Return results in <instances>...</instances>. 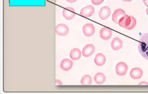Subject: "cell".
Segmentation results:
<instances>
[{
    "mask_svg": "<svg viewBox=\"0 0 148 94\" xmlns=\"http://www.w3.org/2000/svg\"><path fill=\"white\" fill-rule=\"evenodd\" d=\"M92 82L91 77L88 75H85L82 78L81 80V84L83 85H90Z\"/></svg>",
    "mask_w": 148,
    "mask_h": 94,
    "instance_id": "18",
    "label": "cell"
},
{
    "mask_svg": "<svg viewBox=\"0 0 148 94\" xmlns=\"http://www.w3.org/2000/svg\"><path fill=\"white\" fill-rule=\"evenodd\" d=\"M111 46L114 50H118L123 47V43L120 38L115 37L112 41Z\"/></svg>",
    "mask_w": 148,
    "mask_h": 94,
    "instance_id": "11",
    "label": "cell"
},
{
    "mask_svg": "<svg viewBox=\"0 0 148 94\" xmlns=\"http://www.w3.org/2000/svg\"><path fill=\"white\" fill-rule=\"evenodd\" d=\"M75 10L71 7H67L63 11V16L67 20H71L75 17Z\"/></svg>",
    "mask_w": 148,
    "mask_h": 94,
    "instance_id": "6",
    "label": "cell"
},
{
    "mask_svg": "<svg viewBox=\"0 0 148 94\" xmlns=\"http://www.w3.org/2000/svg\"><path fill=\"white\" fill-rule=\"evenodd\" d=\"M106 58L102 53H98L94 59L95 63L98 66H102L105 63Z\"/></svg>",
    "mask_w": 148,
    "mask_h": 94,
    "instance_id": "15",
    "label": "cell"
},
{
    "mask_svg": "<svg viewBox=\"0 0 148 94\" xmlns=\"http://www.w3.org/2000/svg\"><path fill=\"white\" fill-rule=\"evenodd\" d=\"M128 70V66L123 62H119L116 65V71L119 76L125 75Z\"/></svg>",
    "mask_w": 148,
    "mask_h": 94,
    "instance_id": "5",
    "label": "cell"
},
{
    "mask_svg": "<svg viewBox=\"0 0 148 94\" xmlns=\"http://www.w3.org/2000/svg\"><path fill=\"white\" fill-rule=\"evenodd\" d=\"M94 79L95 82L98 84H102L105 82L106 77L103 73L99 72L95 75Z\"/></svg>",
    "mask_w": 148,
    "mask_h": 94,
    "instance_id": "17",
    "label": "cell"
},
{
    "mask_svg": "<svg viewBox=\"0 0 148 94\" xmlns=\"http://www.w3.org/2000/svg\"><path fill=\"white\" fill-rule=\"evenodd\" d=\"M56 84H58V85H62V84H63L62 82H61L60 80H58V79H56Z\"/></svg>",
    "mask_w": 148,
    "mask_h": 94,
    "instance_id": "20",
    "label": "cell"
},
{
    "mask_svg": "<svg viewBox=\"0 0 148 94\" xmlns=\"http://www.w3.org/2000/svg\"><path fill=\"white\" fill-rule=\"evenodd\" d=\"M125 15V12L123 10L121 9H117L112 14V21L116 24H119V20Z\"/></svg>",
    "mask_w": 148,
    "mask_h": 94,
    "instance_id": "8",
    "label": "cell"
},
{
    "mask_svg": "<svg viewBox=\"0 0 148 94\" xmlns=\"http://www.w3.org/2000/svg\"><path fill=\"white\" fill-rule=\"evenodd\" d=\"M143 1L145 5L148 7V0H143Z\"/></svg>",
    "mask_w": 148,
    "mask_h": 94,
    "instance_id": "23",
    "label": "cell"
},
{
    "mask_svg": "<svg viewBox=\"0 0 148 94\" xmlns=\"http://www.w3.org/2000/svg\"><path fill=\"white\" fill-rule=\"evenodd\" d=\"M143 72L141 69L139 68H133L131 71L130 75V76L134 79H139L143 76Z\"/></svg>",
    "mask_w": 148,
    "mask_h": 94,
    "instance_id": "14",
    "label": "cell"
},
{
    "mask_svg": "<svg viewBox=\"0 0 148 94\" xmlns=\"http://www.w3.org/2000/svg\"><path fill=\"white\" fill-rule=\"evenodd\" d=\"M73 65V63L71 60L68 59H65L61 61L60 67L64 70L68 71L72 68Z\"/></svg>",
    "mask_w": 148,
    "mask_h": 94,
    "instance_id": "13",
    "label": "cell"
},
{
    "mask_svg": "<svg viewBox=\"0 0 148 94\" xmlns=\"http://www.w3.org/2000/svg\"><path fill=\"white\" fill-rule=\"evenodd\" d=\"M104 0H91V2L93 5H99L103 2Z\"/></svg>",
    "mask_w": 148,
    "mask_h": 94,
    "instance_id": "19",
    "label": "cell"
},
{
    "mask_svg": "<svg viewBox=\"0 0 148 94\" xmlns=\"http://www.w3.org/2000/svg\"><path fill=\"white\" fill-rule=\"evenodd\" d=\"M139 85H148V83L145 82H142L139 84Z\"/></svg>",
    "mask_w": 148,
    "mask_h": 94,
    "instance_id": "21",
    "label": "cell"
},
{
    "mask_svg": "<svg viewBox=\"0 0 148 94\" xmlns=\"http://www.w3.org/2000/svg\"><path fill=\"white\" fill-rule=\"evenodd\" d=\"M110 14L111 11L110 7L107 6H104L100 9L99 15L101 19L104 20L108 18Z\"/></svg>",
    "mask_w": 148,
    "mask_h": 94,
    "instance_id": "12",
    "label": "cell"
},
{
    "mask_svg": "<svg viewBox=\"0 0 148 94\" xmlns=\"http://www.w3.org/2000/svg\"><path fill=\"white\" fill-rule=\"evenodd\" d=\"M138 49L141 55L148 60V33H145L140 38Z\"/></svg>",
    "mask_w": 148,
    "mask_h": 94,
    "instance_id": "1",
    "label": "cell"
},
{
    "mask_svg": "<svg viewBox=\"0 0 148 94\" xmlns=\"http://www.w3.org/2000/svg\"><path fill=\"white\" fill-rule=\"evenodd\" d=\"M123 1H126V2H130V1H132V0H123Z\"/></svg>",
    "mask_w": 148,
    "mask_h": 94,
    "instance_id": "24",
    "label": "cell"
},
{
    "mask_svg": "<svg viewBox=\"0 0 148 94\" xmlns=\"http://www.w3.org/2000/svg\"><path fill=\"white\" fill-rule=\"evenodd\" d=\"M81 51L77 48H74L71 50L70 52V57L71 59L73 60H78L81 58Z\"/></svg>",
    "mask_w": 148,
    "mask_h": 94,
    "instance_id": "16",
    "label": "cell"
},
{
    "mask_svg": "<svg viewBox=\"0 0 148 94\" xmlns=\"http://www.w3.org/2000/svg\"><path fill=\"white\" fill-rule=\"evenodd\" d=\"M100 37L104 40H108L110 39L112 34V31L109 28L106 27H103L100 30Z\"/></svg>",
    "mask_w": 148,
    "mask_h": 94,
    "instance_id": "10",
    "label": "cell"
},
{
    "mask_svg": "<svg viewBox=\"0 0 148 94\" xmlns=\"http://www.w3.org/2000/svg\"><path fill=\"white\" fill-rule=\"evenodd\" d=\"M83 31L85 36L90 37L95 33V27L92 24L88 23L85 25L83 27Z\"/></svg>",
    "mask_w": 148,
    "mask_h": 94,
    "instance_id": "4",
    "label": "cell"
},
{
    "mask_svg": "<svg viewBox=\"0 0 148 94\" xmlns=\"http://www.w3.org/2000/svg\"><path fill=\"white\" fill-rule=\"evenodd\" d=\"M69 29L68 27L63 24H59L55 27V32L58 35L65 36L69 33Z\"/></svg>",
    "mask_w": 148,
    "mask_h": 94,
    "instance_id": "3",
    "label": "cell"
},
{
    "mask_svg": "<svg viewBox=\"0 0 148 94\" xmlns=\"http://www.w3.org/2000/svg\"><path fill=\"white\" fill-rule=\"evenodd\" d=\"M119 25L121 27L130 30L133 29L136 25V20L132 16L125 15L119 20Z\"/></svg>",
    "mask_w": 148,
    "mask_h": 94,
    "instance_id": "2",
    "label": "cell"
},
{
    "mask_svg": "<svg viewBox=\"0 0 148 94\" xmlns=\"http://www.w3.org/2000/svg\"><path fill=\"white\" fill-rule=\"evenodd\" d=\"M66 1L69 3H74L76 2L77 0H66Z\"/></svg>",
    "mask_w": 148,
    "mask_h": 94,
    "instance_id": "22",
    "label": "cell"
},
{
    "mask_svg": "<svg viewBox=\"0 0 148 94\" xmlns=\"http://www.w3.org/2000/svg\"><path fill=\"white\" fill-rule=\"evenodd\" d=\"M95 46L92 44H87L84 47L82 50V55L85 57L91 56L95 52Z\"/></svg>",
    "mask_w": 148,
    "mask_h": 94,
    "instance_id": "9",
    "label": "cell"
},
{
    "mask_svg": "<svg viewBox=\"0 0 148 94\" xmlns=\"http://www.w3.org/2000/svg\"><path fill=\"white\" fill-rule=\"evenodd\" d=\"M95 9L92 5H88L81 9L80 14L83 17L88 18L90 17L94 14Z\"/></svg>",
    "mask_w": 148,
    "mask_h": 94,
    "instance_id": "7",
    "label": "cell"
},
{
    "mask_svg": "<svg viewBox=\"0 0 148 94\" xmlns=\"http://www.w3.org/2000/svg\"><path fill=\"white\" fill-rule=\"evenodd\" d=\"M146 13H147V15H148V7H147V9H146Z\"/></svg>",
    "mask_w": 148,
    "mask_h": 94,
    "instance_id": "25",
    "label": "cell"
}]
</instances>
